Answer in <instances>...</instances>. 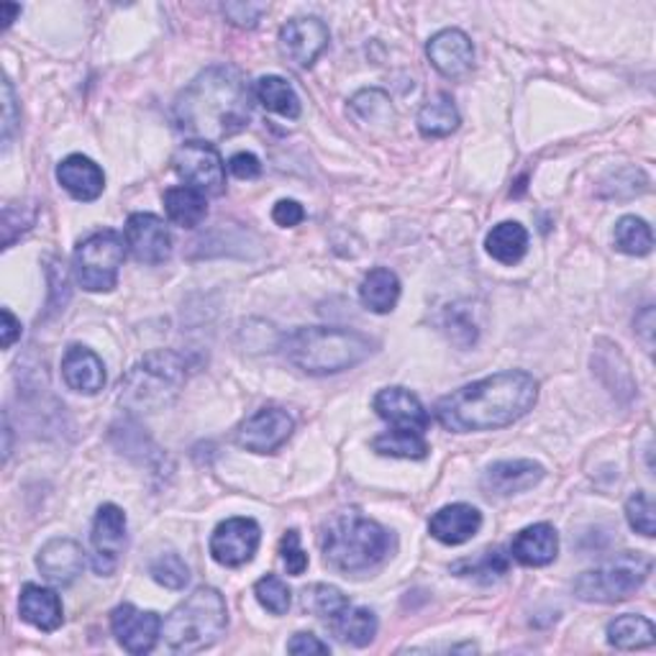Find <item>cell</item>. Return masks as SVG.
I'll return each mask as SVG.
<instances>
[{"mask_svg": "<svg viewBox=\"0 0 656 656\" xmlns=\"http://www.w3.org/2000/svg\"><path fill=\"white\" fill-rule=\"evenodd\" d=\"M90 546H93V569L98 575L111 577L116 572L121 554L126 548V513L118 506H103L95 513L93 531H90Z\"/></svg>", "mask_w": 656, "mask_h": 656, "instance_id": "11", "label": "cell"}, {"mask_svg": "<svg viewBox=\"0 0 656 656\" xmlns=\"http://www.w3.org/2000/svg\"><path fill=\"white\" fill-rule=\"evenodd\" d=\"M479 529H483V513L467 506V502H454V506L441 508L429 521L431 536L446 546L467 544L470 539L477 536Z\"/></svg>", "mask_w": 656, "mask_h": 656, "instance_id": "20", "label": "cell"}, {"mask_svg": "<svg viewBox=\"0 0 656 656\" xmlns=\"http://www.w3.org/2000/svg\"><path fill=\"white\" fill-rule=\"evenodd\" d=\"M165 211L174 226L195 228L201 226L205 213H208V203H205L203 193H197V190L188 185H180L170 188L165 193Z\"/></svg>", "mask_w": 656, "mask_h": 656, "instance_id": "28", "label": "cell"}, {"mask_svg": "<svg viewBox=\"0 0 656 656\" xmlns=\"http://www.w3.org/2000/svg\"><path fill=\"white\" fill-rule=\"evenodd\" d=\"M126 247L144 264H162L172 255V234L155 213H134L126 220Z\"/></svg>", "mask_w": 656, "mask_h": 656, "instance_id": "14", "label": "cell"}, {"mask_svg": "<svg viewBox=\"0 0 656 656\" xmlns=\"http://www.w3.org/2000/svg\"><path fill=\"white\" fill-rule=\"evenodd\" d=\"M375 341L352 328L337 326H310L295 328L282 337V354L285 360L305 375H339L362 364L375 352Z\"/></svg>", "mask_w": 656, "mask_h": 656, "instance_id": "3", "label": "cell"}, {"mask_svg": "<svg viewBox=\"0 0 656 656\" xmlns=\"http://www.w3.org/2000/svg\"><path fill=\"white\" fill-rule=\"evenodd\" d=\"M648 185L646 174L638 170V167H631L629 170V180H623V170H615L608 180H602L600 195L602 197H615V201H623V197H633L638 193H644Z\"/></svg>", "mask_w": 656, "mask_h": 656, "instance_id": "39", "label": "cell"}, {"mask_svg": "<svg viewBox=\"0 0 656 656\" xmlns=\"http://www.w3.org/2000/svg\"><path fill=\"white\" fill-rule=\"evenodd\" d=\"M262 531L251 518H228L211 536V556L224 567H244L255 559Z\"/></svg>", "mask_w": 656, "mask_h": 656, "instance_id": "12", "label": "cell"}, {"mask_svg": "<svg viewBox=\"0 0 656 656\" xmlns=\"http://www.w3.org/2000/svg\"><path fill=\"white\" fill-rule=\"evenodd\" d=\"M652 575V559L641 552H623L575 579V595L585 602L629 600Z\"/></svg>", "mask_w": 656, "mask_h": 656, "instance_id": "6", "label": "cell"}, {"mask_svg": "<svg viewBox=\"0 0 656 656\" xmlns=\"http://www.w3.org/2000/svg\"><path fill=\"white\" fill-rule=\"evenodd\" d=\"M539 398V383L529 372L508 370L470 383L437 403V418L446 431H495L516 423Z\"/></svg>", "mask_w": 656, "mask_h": 656, "instance_id": "1", "label": "cell"}, {"mask_svg": "<svg viewBox=\"0 0 656 656\" xmlns=\"http://www.w3.org/2000/svg\"><path fill=\"white\" fill-rule=\"evenodd\" d=\"M295 421L282 408H259L236 429V444L255 454H272L293 437Z\"/></svg>", "mask_w": 656, "mask_h": 656, "instance_id": "10", "label": "cell"}, {"mask_svg": "<svg viewBox=\"0 0 656 656\" xmlns=\"http://www.w3.org/2000/svg\"><path fill=\"white\" fill-rule=\"evenodd\" d=\"M331 629L344 644L367 646L377 636V615L372 613L370 608L349 606L344 613L331 623Z\"/></svg>", "mask_w": 656, "mask_h": 656, "instance_id": "31", "label": "cell"}, {"mask_svg": "<svg viewBox=\"0 0 656 656\" xmlns=\"http://www.w3.org/2000/svg\"><path fill=\"white\" fill-rule=\"evenodd\" d=\"M228 170L239 180H255L259 178V172H262V165H259V159L249 155V151H239V155L228 159Z\"/></svg>", "mask_w": 656, "mask_h": 656, "instance_id": "43", "label": "cell"}, {"mask_svg": "<svg viewBox=\"0 0 656 656\" xmlns=\"http://www.w3.org/2000/svg\"><path fill=\"white\" fill-rule=\"evenodd\" d=\"M251 118V90L234 67H211L174 101V124L197 142H220L244 132Z\"/></svg>", "mask_w": 656, "mask_h": 656, "instance_id": "2", "label": "cell"}, {"mask_svg": "<svg viewBox=\"0 0 656 656\" xmlns=\"http://www.w3.org/2000/svg\"><path fill=\"white\" fill-rule=\"evenodd\" d=\"M255 98L264 105L267 111L278 113V116H285V118L301 116V98H297L293 86H290L285 78H278V75H267V78L257 80Z\"/></svg>", "mask_w": 656, "mask_h": 656, "instance_id": "29", "label": "cell"}, {"mask_svg": "<svg viewBox=\"0 0 656 656\" xmlns=\"http://www.w3.org/2000/svg\"><path fill=\"white\" fill-rule=\"evenodd\" d=\"M544 479V467L533 460H506L495 462L485 470L483 490L490 498H510L525 493Z\"/></svg>", "mask_w": 656, "mask_h": 656, "instance_id": "17", "label": "cell"}, {"mask_svg": "<svg viewBox=\"0 0 656 656\" xmlns=\"http://www.w3.org/2000/svg\"><path fill=\"white\" fill-rule=\"evenodd\" d=\"M328 26L316 16L293 19L280 29V52L295 67H310L328 47Z\"/></svg>", "mask_w": 656, "mask_h": 656, "instance_id": "15", "label": "cell"}, {"mask_svg": "<svg viewBox=\"0 0 656 656\" xmlns=\"http://www.w3.org/2000/svg\"><path fill=\"white\" fill-rule=\"evenodd\" d=\"M372 449L383 456H398V460H426L429 456V444L423 433L410 429H395L372 441Z\"/></svg>", "mask_w": 656, "mask_h": 656, "instance_id": "32", "label": "cell"}, {"mask_svg": "<svg viewBox=\"0 0 656 656\" xmlns=\"http://www.w3.org/2000/svg\"><path fill=\"white\" fill-rule=\"evenodd\" d=\"M372 406H375L377 416L383 418V421L393 423L395 429H410L423 433L431 423L423 403L418 400L414 393L406 391V387H385V391L375 395Z\"/></svg>", "mask_w": 656, "mask_h": 656, "instance_id": "19", "label": "cell"}, {"mask_svg": "<svg viewBox=\"0 0 656 656\" xmlns=\"http://www.w3.org/2000/svg\"><path fill=\"white\" fill-rule=\"evenodd\" d=\"M63 377L70 391L98 395L105 387L103 360L86 347H70L63 357Z\"/></svg>", "mask_w": 656, "mask_h": 656, "instance_id": "23", "label": "cell"}, {"mask_svg": "<svg viewBox=\"0 0 656 656\" xmlns=\"http://www.w3.org/2000/svg\"><path fill=\"white\" fill-rule=\"evenodd\" d=\"M3 144L9 147L11 136H13V126H16V95H13V86L11 80H3Z\"/></svg>", "mask_w": 656, "mask_h": 656, "instance_id": "46", "label": "cell"}, {"mask_svg": "<svg viewBox=\"0 0 656 656\" xmlns=\"http://www.w3.org/2000/svg\"><path fill=\"white\" fill-rule=\"evenodd\" d=\"M255 595L259 606L270 610L272 615H285L290 610V587L278 575H267L255 585Z\"/></svg>", "mask_w": 656, "mask_h": 656, "instance_id": "38", "label": "cell"}, {"mask_svg": "<svg viewBox=\"0 0 656 656\" xmlns=\"http://www.w3.org/2000/svg\"><path fill=\"white\" fill-rule=\"evenodd\" d=\"M126 259V239L118 231H98L75 249V278L88 293H111Z\"/></svg>", "mask_w": 656, "mask_h": 656, "instance_id": "7", "label": "cell"}, {"mask_svg": "<svg viewBox=\"0 0 656 656\" xmlns=\"http://www.w3.org/2000/svg\"><path fill=\"white\" fill-rule=\"evenodd\" d=\"M228 608L224 595L213 587H197L165 618V644L178 654L211 648L226 633Z\"/></svg>", "mask_w": 656, "mask_h": 656, "instance_id": "5", "label": "cell"}, {"mask_svg": "<svg viewBox=\"0 0 656 656\" xmlns=\"http://www.w3.org/2000/svg\"><path fill=\"white\" fill-rule=\"evenodd\" d=\"M174 172L185 180L188 188L205 197L220 195L226 188V167L218 149L208 142H188L174 151Z\"/></svg>", "mask_w": 656, "mask_h": 656, "instance_id": "9", "label": "cell"}, {"mask_svg": "<svg viewBox=\"0 0 656 656\" xmlns=\"http://www.w3.org/2000/svg\"><path fill=\"white\" fill-rule=\"evenodd\" d=\"M0 13H3V19H0V21H5V26H9L11 21L16 19L19 13H21V5H16V3H3V5H0Z\"/></svg>", "mask_w": 656, "mask_h": 656, "instance_id": "49", "label": "cell"}, {"mask_svg": "<svg viewBox=\"0 0 656 656\" xmlns=\"http://www.w3.org/2000/svg\"><path fill=\"white\" fill-rule=\"evenodd\" d=\"M352 606L344 592L333 585H310L303 590V608L313 613L320 621H326L331 625L337 618L344 613V610Z\"/></svg>", "mask_w": 656, "mask_h": 656, "instance_id": "33", "label": "cell"}, {"mask_svg": "<svg viewBox=\"0 0 656 656\" xmlns=\"http://www.w3.org/2000/svg\"><path fill=\"white\" fill-rule=\"evenodd\" d=\"M111 631L128 654L144 656L162 636V618L155 610H139L132 602H124L111 613Z\"/></svg>", "mask_w": 656, "mask_h": 656, "instance_id": "13", "label": "cell"}, {"mask_svg": "<svg viewBox=\"0 0 656 656\" xmlns=\"http://www.w3.org/2000/svg\"><path fill=\"white\" fill-rule=\"evenodd\" d=\"M636 331L644 337V344L648 352H652V333H654V308L652 305H646V308L641 310V316H636Z\"/></svg>", "mask_w": 656, "mask_h": 656, "instance_id": "47", "label": "cell"}, {"mask_svg": "<svg viewBox=\"0 0 656 656\" xmlns=\"http://www.w3.org/2000/svg\"><path fill=\"white\" fill-rule=\"evenodd\" d=\"M185 380V362L174 352L149 354L139 367L132 370L126 380V400L139 408H157L178 393Z\"/></svg>", "mask_w": 656, "mask_h": 656, "instance_id": "8", "label": "cell"}, {"mask_svg": "<svg viewBox=\"0 0 656 656\" xmlns=\"http://www.w3.org/2000/svg\"><path fill=\"white\" fill-rule=\"evenodd\" d=\"M287 652L290 654H328L331 648H328V644H324L318 636H313V633H295V636L287 641Z\"/></svg>", "mask_w": 656, "mask_h": 656, "instance_id": "45", "label": "cell"}, {"mask_svg": "<svg viewBox=\"0 0 656 656\" xmlns=\"http://www.w3.org/2000/svg\"><path fill=\"white\" fill-rule=\"evenodd\" d=\"M280 556H282V562H285L290 575L297 577V575H303L305 569H308V554L303 552L301 536H297V531H287L285 536H282Z\"/></svg>", "mask_w": 656, "mask_h": 656, "instance_id": "41", "label": "cell"}, {"mask_svg": "<svg viewBox=\"0 0 656 656\" xmlns=\"http://www.w3.org/2000/svg\"><path fill=\"white\" fill-rule=\"evenodd\" d=\"M320 548L326 562L344 575L375 569L393 548V536L385 525L360 513H339L320 531Z\"/></svg>", "mask_w": 656, "mask_h": 656, "instance_id": "4", "label": "cell"}, {"mask_svg": "<svg viewBox=\"0 0 656 656\" xmlns=\"http://www.w3.org/2000/svg\"><path fill=\"white\" fill-rule=\"evenodd\" d=\"M615 247L618 251L631 257H646L654 247V234L652 226L646 224L644 218L636 216H623L615 224Z\"/></svg>", "mask_w": 656, "mask_h": 656, "instance_id": "34", "label": "cell"}, {"mask_svg": "<svg viewBox=\"0 0 656 656\" xmlns=\"http://www.w3.org/2000/svg\"><path fill=\"white\" fill-rule=\"evenodd\" d=\"M303 218H305V211L297 201H280L272 208V220L282 228H293L297 224H303Z\"/></svg>", "mask_w": 656, "mask_h": 656, "instance_id": "44", "label": "cell"}, {"mask_svg": "<svg viewBox=\"0 0 656 656\" xmlns=\"http://www.w3.org/2000/svg\"><path fill=\"white\" fill-rule=\"evenodd\" d=\"M460 124V111H456L452 95L446 93L433 95L431 101L423 105L421 113H418V132H421L426 139H444V136L454 134Z\"/></svg>", "mask_w": 656, "mask_h": 656, "instance_id": "27", "label": "cell"}, {"mask_svg": "<svg viewBox=\"0 0 656 656\" xmlns=\"http://www.w3.org/2000/svg\"><path fill=\"white\" fill-rule=\"evenodd\" d=\"M21 337V324L9 308H3V347L11 349L13 341Z\"/></svg>", "mask_w": 656, "mask_h": 656, "instance_id": "48", "label": "cell"}, {"mask_svg": "<svg viewBox=\"0 0 656 656\" xmlns=\"http://www.w3.org/2000/svg\"><path fill=\"white\" fill-rule=\"evenodd\" d=\"M19 613L26 623H32L39 631H57L65 621L63 600L55 590L42 585H24L19 598Z\"/></svg>", "mask_w": 656, "mask_h": 656, "instance_id": "24", "label": "cell"}, {"mask_svg": "<svg viewBox=\"0 0 656 656\" xmlns=\"http://www.w3.org/2000/svg\"><path fill=\"white\" fill-rule=\"evenodd\" d=\"M608 641L615 648H646L654 646L656 641V631L654 623L644 615H618L615 621L608 623Z\"/></svg>", "mask_w": 656, "mask_h": 656, "instance_id": "30", "label": "cell"}, {"mask_svg": "<svg viewBox=\"0 0 656 656\" xmlns=\"http://www.w3.org/2000/svg\"><path fill=\"white\" fill-rule=\"evenodd\" d=\"M487 255L500 264H518L529 251V231L516 220H502L487 234Z\"/></svg>", "mask_w": 656, "mask_h": 656, "instance_id": "26", "label": "cell"}, {"mask_svg": "<svg viewBox=\"0 0 656 656\" xmlns=\"http://www.w3.org/2000/svg\"><path fill=\"white\" fill-rule=\"evenodd\" d=\"M57 180L75 201L93 203L103 195L105 174L90 157L70 155L57 167Z\"/></svg>", "mask_w": 656, "mask_h": 656, "instance_id": "21", "label": "cell"}, {"mask_svg": "<svg viewBox=\"0 0 656 656\" xmlns=\"http://www.w3.org/2000/svg\"><path fill=\"white\" fill-rule=\"evenodd\" d=\"M267 13V5L262 3H226L224 5V16L231 21L234 26H241V29H251L259 24V19H262Z\"/></svg>", "mask_w": 656, "mask_h": 656, "instance_id": "42", "label": "cell"}, {"mask_svg": "<svg viewBox=\"0 0 656 656\" xmlns=\"http://www.w3.org/2000/svg\"><path fill=\"white\" fill-rule=\"evenodd\" d=\"M454 572L464 577H477L483 579V583H495V579H500L508 572V556L502 554L500 548H490V552H485L475 562L464 559L454 564Z\"/></svg>", "mask_w": 656, "mask_h": 656, "instance_id": "36", "label": "cell"}, {"mask_svg": "<svg viewBox=\"0 0 656 656\" xmlns=\"http://www.w3.org/2000/svg\"><path fill=\"white\" fill-rule=\"evenodd\" d=\"M625 518H629V525L641 536L652 539L656 525H654V502L648 500L646 493L631 495L629 502H625Z\"/></svg>", "mask_w": 656, "mask_h": 656, "instance_id": "40", "label": "cell"}, {"mask_svg": "<svg viewBox=\"0 0 656 656\" xmlns=\"http://www.w3.org/2000/svg\"><path fill=\"white\" fill-rule=\"evenodd\" d=\"M510 554L523 567H546L559 554V533L548 523H533L513 539Z\"/></svg>", "mask_w": 656, "mask_h": 656, "instance_id": "22", "label": "cell"}, {"mask_svg": "<svg viewBox=\"0 0 656 656\" xmlns=\"http://www.w3.org/2000/svg\"><path fill=\"white\" fill-rule=\"evenodd\" d=\"M36 567H39L42 577L49 579L52 585L67 587L80 577L82 567H86V554L82 546L72 539H52L42 546L39 556H36Z\"/></svg>", "mask_w": 656, "mask_h": 656, "instance_id": "18", "label": "cell"}, {"mask_svg": "<svg viewBox=\"0 0 656 656\" xmlns=\"http://www.w3.org/2000/svg\"><path fill=\"white\" fill-rule=\"evenodd\" d=\"M400 280L387 267H375L360 285V301L372 313H391L398 305Z\"/></svg>", "mask_w": 656, "mask_h": 656, "instance_id": "25", "label": "cell"}, {"mask_svg": "<svg viewBox=\"0 0 656 656\" xmlns=\"http://www.w3.org/2000/svg\"><path fill=\"white\" fill-rule=\"evenodd\" d=\"M352 111L360 116L362 121H367V124H391L395 118V111H393V103L387 93L377 88H370V90H362V93H357L352 98Z\"/></svg>", "mask_w": 656, "mask_h": 656, "instance_id": "35", "label": "cell"}, {"mask_svg": "<svg viewBox=\"0 0 656 656\" xmlns=\"http://www.w3.org/2000/svg\"><path fill=\"white\" fill-rule=\"evenodd\" d=\"M426 55L449 80H460L475 67V47H472L470 36L460 29H444V32L433 34L431 42L426 44Z\"/></svg>", "mask_w": 656, "mask_h": 656, "instance_id": "16", "label": "cell"}, {"mask_svg": "<svg viewBox=\"0 0 656 656\" xmlns=\"http://www.w3.org/2000/svg\"><path fill=\"white\" fill-rule=\"evenodd\" d=\"M149 575H151V579H155V583L167 587V590H185V585L190 583L188 564L182 562V556L174 554V552H167L162 556H157V559L151 562Z\"/></svg>", "mask_w": 656, "mask_h": 656, "instance_id": "37", "label": "cell"}]
</instances>
